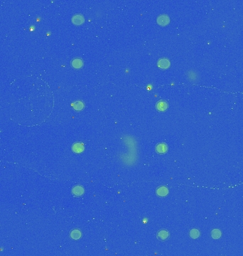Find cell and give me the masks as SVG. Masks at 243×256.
<instances>
[{"mask_svg":"<svg viewBox=\"0 0 243 256\" xmlns=\"http://www.w3.org/2000/svg\"><path fill=\"white\" fill-rule=\"evenodd\" d=\"M170 22V19H169V16L166 14H162L160 15L158 18H157V23L158 24H159L160 26H164L168 25Z\"/></svg>","mask_w":243,"mask_h":256,"instance_id":"obj_1","label":"cell"},{"mask_svg":"<svg viewBox=\"0 0 243 256\" xmlns=\"http://www.w3.org/2000/svg\"><path fill=\"white\" fill-rule=\"evenodd\" d=\"M84 192H85L84 188L82 186H80V185L75 186L74 187L72 188V193L76 197H81V196L83 195Z\"/></svg>","mask_w":243,"mask_h":256,"instance_id":"obj_2","label":"cell"},{"mask_svg":"<svg viewBox=\"0 0 243 256\" xmlns=\"http://www.w3.org/2000/svg\"><path fill=\"white\" fill-rule=\"evenodd\" d=\"M84 21H85L84 16L81 14H76L72 18V22L75 25H81L82 24H83Z\"/></svg>","mask_w":243,"mask_h":256,"instance_id":"obj_3","label":"cell"},{"mask_svg":"<svg viewBox=\"0 0 243 256\" xmlns=\"http://www.w3.org/2000/svg\"><path fill=\"white\" fill-rule=\"evenodd\" d=\"M159 68L161 69H167L170 66V61L167 59H161L157 63Z\"/></svg>","mask_w":243,"mask_h":256,"instance_id":"obj_4","label":"cell"},{"mask_svg":"<svg viewBox=\"0 0 243 256\" xmlns=\"http://www.w3.org/2000/svg\"><path fill=\"white\" fill-rule=\"evenodd\" d=\"M169 233L166 230H161L157 233V238L160 240H166L169 238Z\"/></svg>","mask_w":243,"mask_h":256,"instance_id":"obj_5","label":"cell"},{"mask_svg":"<svg viewBox=\"0 0 243 256\" xmlns=\"http://www.w3.org/2000/svg\"><path fill=\"white\" fill-rule=\"evenodd\" d=\"M156 151L159 154H164L168 151V146L165 143L158 144L156 147Z\"/></svg>","mask_w":243,"mask_h":256,"instance_id":"obj_6","label":"cell"},{"mask_svg":"<svg viewBox=\"0 0 243 256\" xmlns=\"http://www.w3.org/2000/svg\"><path fill=\"white\" fill-rule=\"evenodd\" d=\"M169 194V189H168L167 187L166 186H160L157 188V194L159 196V197H166L167 194Z\"/></svg>","mask_w":243,"mask_h":256,"instance_id":"obj_7","label":"cell"},{"mask_svg":"<svg viewBox=\"0 0 243 256\" xmlns=\"http://www.w3.org/2000/svg\"><path fill=\"white\" fill-rule=\"evenodd\" d=\"M84 145L83 144L80 143V142H77V143L74 144L73 145V147L72 150L75 153H81L83 152L84 150Z\"/></svg>","mask_w":243,"mask_h":256,"instance_id":"obj_8","label":"cell"},{"mask_svg":"<svg viewBox=\"0 0 243 256\" xmlns=\"http://www.w3.org/2000/svg\"><path fill=\"white\" fill-rule=\"evenodd\" d=\"M168 108V103L165 101H159L157 104V109L160 112L165 111Z\"/></svg>","mask_w":243,"mask_h":256,"instance_id":"obj_9","label":"cell"},{"mask_svg":"<svg viewBox=\"0 0 243 256\" xmlns=\"http://www.w3.org/2000/svg\"><path fill=\"white\" fill-rule=\"evenodd\" d=\"M71 65L74 68H80L83 66V62L80 59H75L72 61Z\"/></svg>","mask_w":243,"mask_h":256,"instance_id":"obj_10","label":"cell"},{"mask_svg":"<svg viewBox=\"0 0 243 256\" xmlns=\"http://www.w3.org/2000/svg\"><path fill=\"white\" fill-rule=\"evenodd\" d=\"M70 236L73 240H78L82 236V233H81V232L79 230H73L71 232V233H70Z\"/></svg>","mask_w":243,"mask_h":256,"instance_id":"obj_11","label":"cell"},{"mask_svg":"<svg viewBox=\"0 0 243 256\" xmlns=\"http://www.w3.org/2000/svg\"><path fill=\"white\" fill-rule=\"evenodd\" d=\"M73 107L76 111H80V110H83L84 103L82 101H76L73 104Z\"/></svg>","mask_w":243,"mask_h":256,"instance_id":"obj_12","label":"cell"},{"mask_svg":"<svg viewBox=\"0 0 243 256\" xmlns=\"http://www.w3.org/2000/svg\"><path fill=\"white\" fill-rule=\"evenodd\" d=\"M189 235L192 238L195 239V238H198L200 236V232L198 229H192L191 231H190L189 233Z\"/></svg>","mask_w":243,"mask_h":256,"instance_id":"obj_13","label":"cell"},{"mask_svg":"<svg viewBox=\"0 0 243 256\" xmlns=\"http://www.w3.org/2000/svg\"><path fill=\"white\" fill-rule=\"evenodd\" d=\"M211 236L214 239H218L221 236V232L220 230L215 229L211 232Z\"/></svg>","mask_w":243,"mask_h":256,"instance_id":"obj_14","label":"cell"}]
</instances>
